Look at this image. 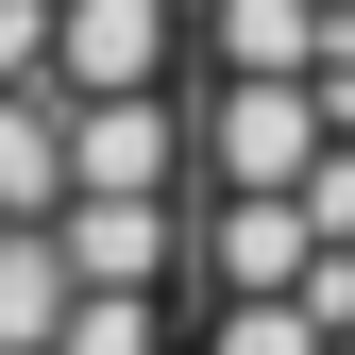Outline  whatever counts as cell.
<instances>
[{
  "label": "cell",
  "instance_id": "cell-1",
  "mask_svg": "<svg viewBox=\"0 0 355 355\" xmlns=\"http://www.w3.org/2000/svg\"><path fill=\"white\" fill-rule=\"evenodd\" d=\"M203 34H220V68H338L355 17H338V0H220Z\"/></svg>",
  "mask_w": 355,
  "mask_h": 355
}]
</instances>
